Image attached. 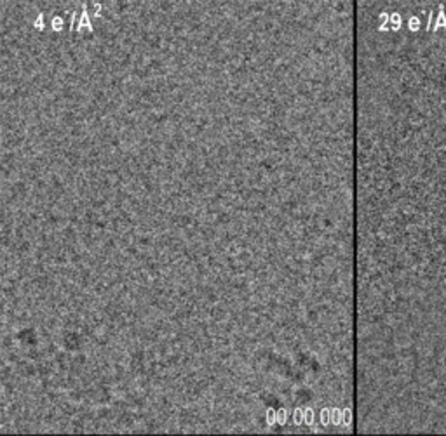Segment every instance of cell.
<instances>
[{"label":"cell","instance_id":"cell-2","mask_svg":"<svg viewBox=\"0 0 446 436\" xmlns=\"http://www.w3.org/2000/svg\"><path fill=\"white\" fill-rule=\"evenodd\" d=\"M52 26H54V28H61V20H59V18H54V21H52Z\"/></svg>","mask_w":446,"mask_h":436},{"label":"cell","instance_id":"cell-1","mask_svg":"<svg viewBox=\"0 0 446 436\" xmlns=\"http://www.w3.org/2000/svg\"><path fill=\"white\" fill-rule=\"evenodd\" d=\"M81 25L82 26H86V28L88 30H91V23H89V18H88V13H82V16H81Z\"/></svg>","mask_w":446,"mask_h":436},{"label":"cell","instance_id":"cell-3","mask_svg":"<svg viewBox=\"0 0 446 436\" xmlns=\"http://www.w3.org/2000/svg\"><path fill=\"white\" fill-rule=\"evenodd\" d=\"M37 20H39V21H37V23H35L37 28H40V26H44V20H42V16H39V18H37Z\"/></svg>","mask_w":446,"mask_h":436}]
</instances>
